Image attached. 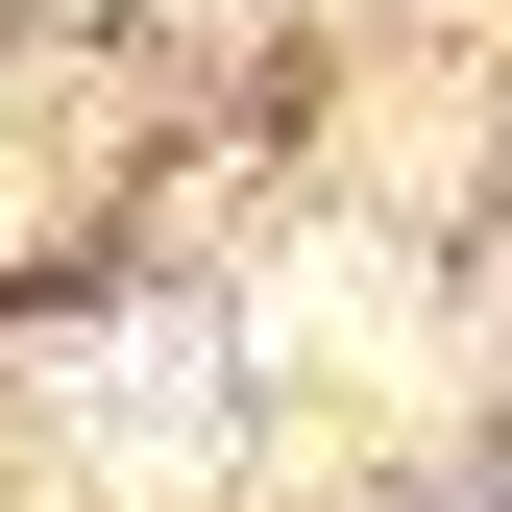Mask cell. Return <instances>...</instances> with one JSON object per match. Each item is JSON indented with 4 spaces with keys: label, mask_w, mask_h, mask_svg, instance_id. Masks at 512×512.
I'll return each instance as SVG.
<instances>
[{
    "label": "cell",
    "mask_w": 512,
    "mask_h": 512,
    "mask_svg": "<svg viewBox=\"0 0 512 512\" xmlns=\"http://www.w3.org/2000/svg\"><path fill=\"white\" fill-rule=\"evenodd\" d=\"M196 391H220L196 317H122V342H98V488H147V512L196 488V464H220V415H196Z\"/></svg>",
    "instance_id": "6da1fadb"
}]
</instances>
